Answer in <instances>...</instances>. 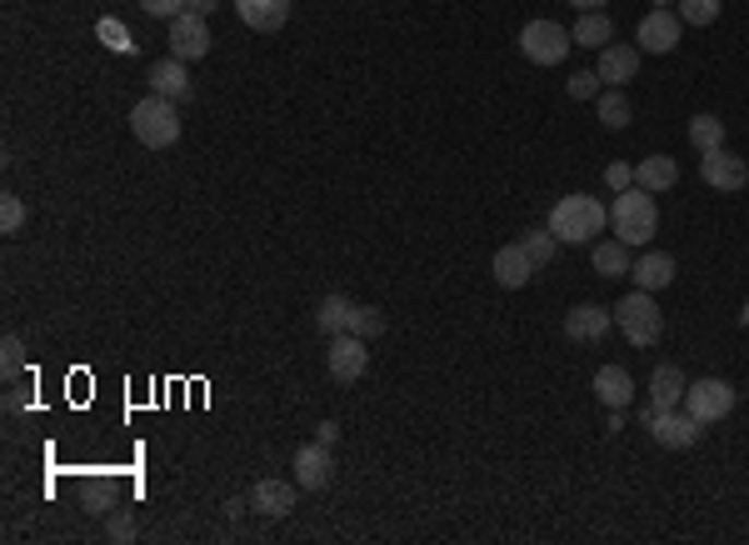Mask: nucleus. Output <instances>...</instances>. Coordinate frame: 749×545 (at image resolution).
<instances>
[{"instance_id": "393cba45", "label": "nucleus", "mask_w": 749, "mask_h": 545, "mask_svg": "<svg viewBox=\"0 0 749 545\" xmlns=\"http://www.w3.org/2000/svg\"><path fill=\"white\" fill-rule=\"evenodd\" d=\"M595 116H599V126H605V131H625V126L634 120L630 95H625L620 85H605V91H599V100H595Z\"/></svg>"}, {"instance_id": "20e7f679", "label": "nucleus", "mask_w": 749, "mask_h": 545, "mask_svg": "<svg viewBox=\"0 0 749 545\" xmlns=\"http://www.w3.org/2000/svg\"><path fill=\"white\" fill-rule=\"evenodd\" d=\"M615 325L625 331V341H630L634 351H650V345H659V335H665V316H659L655 291H640V285H634L630 296L615 306Z\"/></svg>"}, {"instance_id": "ddd939ff", "label": "nucleus", "mask_w": 749, "mask_h": 545, "mask_svg": "<svg viewBox=\"0 0 749 545\" xmlns=\"http://www.w3.org/2000/svg\"><path fill=\"white\" fill-rule=\"evenodd\" d=\"M295 500H300V486H290V481H275V475L250 486V510H255V516H265V521H285V516L295 510Z\"/></svg>"}, {"instance_id": "423d86ee", "label": "nucleus", "mask_w": 749, "mask_h": 545, "mask_svg": "<svg viewBox=\"0 0 749 545\" xmlns=\"http://www.w3.org/2000/svg\"><path fill=\"white\" fill-rule=\"evenodd\" d=\"M735 386H729V380H720V376H704V380H690V386H685V411L694 415V420H700V426H714V420H725L729 411H735Z\"/></svg>"}, {"instance_id": "a18cd8bd", "label": "nucleus", "mask_w": 749, "mask_h": 545, "mask_svg": "<svg viewBox=\"0 0 749 545\" xmlns=\"http://www.w3.org/2000/svg\"><path fill=\"white\" fill-rule=\"evenodd\" d=\"M739 325H749V300H745V306H739Z\"/></svg>"}, {"instance_id": "7c9ffc66", "label": "nucleus", "mask_w": 749, "mask_h": 545, "mask_svg": "<svg viewBox=\"0 0 749 545\" xmlns=\"http://www.w3.org/2000/svg\"><path fill=\"white\" fill-rule=\"evenodd\" d=\"M675 11L685 25H714L720 21V0H675Z\"/></svg>"}, {"instance_id": "cd10ccee", "label": "nucleus", "mask_w": 749, "mask_h": 545, "mask_svg": "<svg viewBox=\"0 0 749 545\" xmlns=\"http://www.w3.org/2000/svg\"><path fill=\"white\" fill-rule=\"evenodd\" d=\"M690 145L694 151H720L725 145V120L710 116V110H700V116H690Z\"/></svg>"}, {"instance_id": "4be33fe9", "label": "nucleus", "mask_w": 749, "mask_h": 545, "mask_svg": "<svg viewBox=\"0 0 749 545\" xmlns=\"http://www.w3.org/2000/svg\"><path fill=\"white\" fill-rule=\"evenodd\" d=\"M675 180H679V161H675V155H644L640 166H634V186L650 190V196L669 190Z\"/></svg>"}, {"instance_id": "c9c22d12", "label": "nucleus", "mask_w": 749, "mask_h": 545, "mask_svg": "<svg viewBox=\"0 0 749 545\" xmlns=\"http://www.w3.org/2000/svg\"><path fill=\"white\" fill-rule=\"evenodd\" d=\"M186 5L190 0H141V11L151 15V21H165V25L176 21V15H186Z\"/></svg>"}, {"instance_id": "b1692460", "label": "nucleus", "mask_w": 749, "mask_h": 545, "mask_svg": "<svg viewBox=\"0 0 749 545\" xmlns=\"http://www.w3.org/2000/svg\"><path fill=\"white\" fill-rule=\"evenodd\" d=\"M574 46H585V50H605L609 40H615V21H609L605 11H580V21H574Z\"/></svg>"}, {"instance_id": "39448f33", "label": "nucleus", "mask_w": 749, "mask_h": 545, "mask_svg": "<svg viewBox=\"0 0 749 545\" xmlns=\"http://www.w3.org/2000/svg\"><path fill=\"white\" fill-rule=\"evenodd\" d=\"M520 56L530 60V66H560L564 56H570V46H574V36L564 31V25H555V21H530V25H520Z\"/></svg>"}, {"instance_id": "9d476101", "label": "nucleus", "mask_w": 749, "mask_h": 545, "mask_svg": "<svg viewBox=\"0 0 749 545\" xmlns=\"http://www.w3.org/2000/svg\"><path fill=\"white\" fill-rule=\"evenodd\" d=\"M170 56L176 60H200L211 56V25H205V15L186 11L170 21Z\"/></svg>"}, {"instance_id": "c03bdc74", "label": "nucleus", "mask_w": 749, "mask_h": 545, "mask_svg": "<svg viewBox=\"0 0 749 545\" xmlns=\"http://www.w3.org/2000/svg\"><path fill=\"white\" fill-rule=\"evenodd\" d=\"M574 11H605V0H570Z\"/></svg>"}, {"instance_id": "f03ea898", "label": "nucleus", "mask_w": 749, "mask_h": 545, "mask_svg": "<svg viewBox=\"0 0 749 545\" xmlns=\"http://www.w3.org/2000/svg\"><path fill=\"white\" fill-rule=\"evenodd\" d=\"M609 226H615V236L625 240V246H650L659 230V205L650 190L630 186L615 196V205H609Z\"/></svg>"}, {"instance_id": "79ce46f5", "label": "nucleus", "mask_w": 749, "mask_h": 545, "mask_svg": "<svg viewBox=\"0 0 749 545\" xmlns=\"http://www.w3.org/2000/svg\"><path fill=\"white\" fill-rule=\"evenodd\" d=\"M605 430H609V436H620V430H625V411H609V420H605Z\"/></svg>"}, {"instance_id": "aec40b11", "label": "nucleus", "mask_w": 749, "mask_h": 545, "mask_svg": "<svg viewBox=\"0 0 749 545\" xmlns=\"http://www.w3.org/2000/svg\"><path fill=\"white\" fill-rule=\"evenodd\" d=\"M151 95H165V100H190V71H186V60H155L151 66Z\"/></svg>"}, {"instance_id": "f3484780", "label": "nucleus", "mask_w": 749, "mask_h": 545, "mask_svg": "<svg viewBox=\"0 0 749 545\" xmlns=\"http://www.w3.org/2000/svg\"><path fill=\"white\" fill-rule=\"evenodd\" d=\"M595 401L605 411H625L634 401V376L625 366H599L595 370Z\"/></svg>"}, {"instance_id": "dca6fc26", "label": "nucleus", "mask_w": 749, "mask_h": 545, "mask_svg": "<svg viewBox=\"0 0 749 545\" xmlns=\"http://www.w3.org/2000/svg\"><path fill=\"white\" fill-rule=\"evenodd\" d=\"M609 325H615V310H605V306H574L570 316H564V335H570L574 345L605 341Z\"/></svg>"}, {"instance_id": "7ed1b4c3", "label": "nucleus", "mask_w": 749, "mask_h": 545, "mask_svg": "<svg viewBox=\"0 0 749 545\" xmlns=\"http://www.w3.org/2000/svg\"><path fill=\"white\" fill-rule=\"evenodd\" d=\"M130 131L145 151H170L180 141V110L176 100H165V95H145L130 106Z\"/></svg>"}, {"instance_id": "37998d69", "label": "nucleus", "mask_w": 749, "mask_h": 545, "mask_svg": "<svg viewBox=\"0 0 749 545\" xmlns=\"http://www.w3.org/2000/svg\"><path fill=\"white\" fill-rule=\"evenodd\" d=\"M215 5H221V0H190L186 11H195V15H211V11H215Z\"/></svg>"}, {"instance_id": "49530a36", "label": "nucleus", "mask_w": 749, "mask_h": 545, "mask_svg": "<svg viewBox=\"0 0 749 545\" xmlns=\"http://www.w3.org/2000/svg\"><path fill=\"white\" fill-rule=\"evenodd\" d=\"M669 5H675V0H655V11H669Z\"/></svg>"}, {"instance_id": "a878e982", "label": "nucleus", "mask_w": 749, "mask_h": 545, "mask_svg": "<svg viewBox=\"0 0 749 545\" xmlns=\"http://www.w3.org/2000/svg\"><path fill=\"white\" fill-rule=\"evenodd\" d=\"M590 265H595L605 281H620V275H630V246H625L620 236H615V240H595Z\"/></svg>"}, {"instance_id": "0eeeda50", "label": "nucleus", "mask_w": 749, "mask_h": 545, "mask_svg": "<svg viewBox=\"0 0 749 545\" xmlns=\"http://www.w3.org/2000/svg\"><path fill=\"white\" fill-rule=\"evenodd\" d=\"M325 366H330V380H340V386H355V380H360L365 370H370V351H365V341H360L355 331L330 335Z\"/></svg>"}, {"instance_id": "a211bd4d", "label": "nucleus", "mask_w": 749, "mask_h": 545, "mask_svg": "<svg viewBox=\"0 0 749 545\" xmlns=\"http://www.w3.org/2000/svg\"><path fill=\"white\" fill-rule=\"evenodd\" d=\"M599 81L605 85H620L625 91V81H634V75H640V46H615V40H609L605 50H599Z\"/></svg>"}, {"instance_id": "412c9836", "label": "nucleus", "mask_w": 749, "mask_h": 545, "mask_svg": "<svg viewBox=\"0 0 749 545\" xmlns=\"http://www.w3.org/2000/svg\"><path fill=\"white\" fill-rule=\"evenodd\" d=\"M685 386H690V380H685V370H679L675 360H659V366L650 370V401H655L659 411H675V405L685 401Z\"/></svg>"}, {"instance_id": "58836bf2", "label": "nucleus", "mask_w": 749, "mask_h": 545, "mask_svg": "<svg viewBox=\"0 0 749 545\" xmlns=\"http://www.w3.org/2000/svg\"><path fill=\"white\" fill-rule=\"evenodd\" d=\"M316 440H320V446H335V440H340V420H320Z\"/></svg>"}, {"instance_id": "1a4fd4ad", "label": "nucleus", "mask_w": 749, "mask_h": 545, "mask_svg": "<svg viewBox=\"0 0 749 545\" xmlns=\"http://www.w3.org/2000/svg\"><path fill=\"white\" fill-rule=\"evenodd\" d=\"M700 176L710 190H725V196H735V190L749 186V166L739 161L729 145H720V151H704L700 155Z\"/></svg>"}, {"instance_id": "4468645a", "label": "nucleus", "mask_w": 749, "mask_h": 545, "mask_svg": "<svg viewBox=\"0 0 749 545\" xmlns=\"http://www.w3.org/2000/svg\"><path fill=\"white\" fill-rule=\"evenodd\" d=\"M230 5L250 31H260V36H275V31L290 21V0H230Z\"/></svg>"}, {"instance_id": "473e14b6", "label": "nucleus", "mask_w": 749, "mask_h": 545, "mask_svg": "<svg viewBox=\"0 0 749 545\" xmlns=\"http://www.w3.org/2000/svg\"><path fill=\"white\" fill-rule=\"evenodd\" d=\"M0 370H5V380H15L25 370V341L21 335H5V341H0Z\"/></svg>"}, {"instance_id": "5701e85b", "label": "nucleus", "mask_w": 749, "mask_h": 545, "mask_svg": "<svg viewBox=\"0 0 749 545\" xmlns=\"http://www.w3.org/2000/svg\"><path fill=\"white\" fill-rule=\"evenodd\" d=\"M75 506H81L85 516H110V506H116V481H106V475L75 481Z\"/></svg>"}, {"instance_id": "6e6552de", "label": "nucleus", "mask_w": 749, "mask_h": 545, "mask_svg": "<svg viewBox=\"0 0 749 545\" xmlns=\"http://www.w3.org/2000/svg\"><path fill=\"white\" fill-rule=\"evenodd\" d=\"M679 36H685L679 11H650L640 25H634V46H640V56H669V50L679 46Z\"/></svg>"}, {"instance_id": "6ab92c4d", "label": "nucleus", "mask_w": 749, "mask_h": 545, "mask_svg": "<svg viewBox=\"0 0 749 545\" xmlns=\"http://www.w3.org/2000/svg\"><path fill=\"white\" fill-rule=\"evenodd\" d=\"M630 275H634V285H640V291H665V285L679 275V265H675V256H669V250H644L640 261L630 265Z\"/></svg>"}, {"instance_id": "f704fd0d", "label": "nucleus", "mask_w": 749, "mask_h": 545, "mask_svg": "<svg viewBox=\"0 0 749 545\" xmlns=\"http://www.w3.org/2000/svg\"><path fill=\"white\" fill-rule=\"evenodd\" d=\"M564 91H570V100H599V91H605V81H599V71H574Z\"/></svg>"}, {"instance_id": "c85d7f7f", "label": "nucleus", "mask_w": 749, "mask_h": 545, "mask_svg": "<svg viewBox=\"0 0 749 545\" xmlns=\"http://www.w3.org/2000/svg\"><path fill=\"white\" fill-rule=\"evenodd\" d=\"M520 246H525V256L535 261V271H539V265L555 261V246H560V236H555L550 226H539V230H525V236H520Z\"/></svg>"}, {"instance_id": "f8f14e48", "label": "nucleus", "mask_w": 749, "mask_h": 545, "mask_svg": "<svg viewBox=\"0 0 749 545\" xmlns=\"http://www.w3.org/2000/svg\"><path fill=\"white\" fill-rule=\"evenodd\" d=\"M335 446H300V451H295V486L300 490H325L330 481H335Z\"/></svg>"}, {"instance_id": "bb28decb", "label": "nucleus", "mask_w": 749, "mask_h": 545, "mask_svg": "<svg viewBox=\"0 0 749 545\" xmlns=\"http://www.w3.org/2000/svg\"><path fill=\"white\" fill-rule=\"evenodd\" d=\"M355 320V300L350 296H325L316 306V331L320 335H345Z\"/></svg>"}, {"instance_id": "2eb2a0df", "label": "nucleus", "mask_w": 749, "mask_h": 545, "mask_svg": "<svg viewBox=\"0 0 749 545\" xmlns=\"http://www.w3.org/2000/svg\"><path fill=\"white\" fill-rule=\"evenodd\" d=\"M490 271H495V281H500L504 291H525V285H530V275H535V261H530V256H525V246H520V240H510V246H500V250H495Z\"/></svg>"}, {"instance_id": "e433bc0d", "label": "nucleus", "mask_w": 749, "mask_h": 545, "mask_svg": "<svg viewBox=\"0 0 749 545\" xmlns=\"http://www.w3.org/2000/svg\"><path fill=\"white\" fill-rule=\"evenodd\" d=\"M605 186L615 190V196H620V190H630L634 186V166H630V161H609V166H605Z\"/></svg>"}, {"instance_id": "ea45409f", "label": "nucleus", "mask_w": 749, "mask_h": 545, "mask_svg": "<svg viewBox=\"0 0 749 545\" xmlns=\"http://www.w3.org/2000/svg\"><path fill=\"white\" fill-rule=\"evenodd\" d=\"M21 405H31V391H11V395H5V411H21Z\"/></svg>"}, {"instance_id": "a19ab883", "label": "nucleus", "mask_w": 749, "mask_h": 545, "mask_svg": "<svg viewBox=\"0 0 749 545\" xmlns=\"http://www.w3.org/2000/svg\"><path fill=\"white\" fill-rule=\"evenodd\" d=\"M655 415H659V405H655V401H650V405H640V426L650 430V426H655Z\"/></svg>"}, {"instance_id": "f257e3e1", "label": "nucleus", "mask_w": 749, "mask_h": 545, "mask_svg": "<svg viewBox=\"0 0 749 545\" xmlns=\"http://www.w3.org/2000/svg\"><path fill=\"white\" fill-rule=\"evenodd\" d=\"M609 226V211L595 201V196H564V201H555L550 211V230L560 236V246H590V240H599V230Z\"/></svg>"}, {"instance_id": "4c0bfd02", "label": "nucleus", "mask_w": 749, "mask_h": 545, "mask_svg": "<svg viewBox=\"0 0 749 545\" xmlns=\"http://www.w3.org/2000/svg\"><path fill=\"white\" fill-rule=\"evenodd\" d=\"M106 535L116 545H126V541H135V516H130V510H116V516H110L106 521Z\"/></svg>"}, {"instance_id": "2f4dec72", "label": "nucleus", "mask_w": 749, "mask_h": 545, "mask_svg": "<svg viewBox=\"0 0 749 545\" xmlns=\"http://www.w3.org/2000/svg\"><path fill=\"white\" fill-rule=\"evenodd\" d=\"M95 36L106 40L110 50H120V56H130V50H135V40H130V31H126V25L116 21V15H106V21L95 25Z\"/></svg>"}, {"instance_id": "9b49d317", "label": "nucleus", "mask_w": 749, "mask_h": 545, "mask_svg": "<svg viewBox=\"0 0 749 545\" xmlns=\"http://www.w3.org/2000/svg\"><path fill=\"white\" fill-rule=\"evenodd\" d=\"M700 420H694L685 405H675V411H659L655 415V426H650V436L665 446V451H690L694 440H700Z\"/></svg>"}, {"instance_id": "c756f323", "label": "nucleus", "mask_w": 749, "mask_h": 545, "mask_svg": "<svg viewBox=\"0 0 749 545\" xmlns=\"http://www.w3.org/2000/svg\"><path fill=\"white\" fill-rule=\"evenodd\" d=\"M385 310L380 306H355V320H350V331L360 335V341H374V335H385Z\"/></svg>"}, {"instance_id": "72a5a7b5", "label": "nucleus", "mask_w": 749, "mask_h": 545, "mask_svg": "<svg viewBox=\"0 0 749 545\" xmlns=\"http://www.w3.org/2000/svg\"><path fill=\"white\" fill-rule=\"evenodd\" d=\"M21 226H25V201L15 196V190H5V196H0V230H5V236H15Z\"/></svg>"}]
</instances>
